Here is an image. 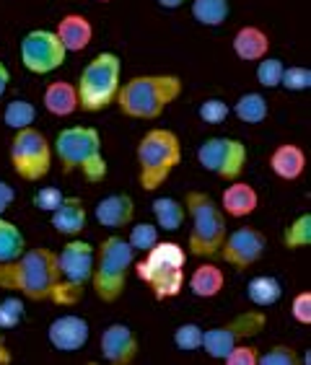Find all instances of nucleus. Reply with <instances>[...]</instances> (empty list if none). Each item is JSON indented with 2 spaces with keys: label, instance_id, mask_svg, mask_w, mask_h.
I'll return each mask as SVG.
<instances>
[{
  "label": "nucleus",
  "instance_id": "obj_6",
  "mask_svg": "<svg viewBox=\"0 0 311 365\" xmlns=\"http://www.w3.org/2000/svg\"><path fill=\"white\" fill-rule=\"evenodd\" d=\"M122 63L114 52H101L86 65L78 78V109L83 112H101L114 104L120 91Z\"/></svg>",
  "mask_w": 311,
  "mask_h": 365
},
{
  "label": "nucleus",
  "instance_id": "obj_18",
  "mask_svg": "<svg viewBox=\"0 0 311 365\" xmlns=\"http://www.w3.org/2000/svg\"><path fill=\"white\" fill-rule=\"evenodd\" d=\"M57 36H60V42L68 52H83L88 44H91V36H93V26L91 21L81 14H68L63 21L57 24Z\"/></svg>",
  "mask_w": 311,
  "mask_h": 365
},
{
  "label": "nucleus",
  "instance_id": "obj_43",
  "mask_svg": "<svg viewBox=\"0 0 311 365\" xmlns=\"http://www.w3.org/2000/svg\"><path fill=\"white\" fill-rule=\"evenodd\" d=\"M11 363V350H8L6 337H3V329H0V365H8Z\"/></svg>",
  "mask_w": 311,
  "mask_h": 365
},
{
  "label": "nucleus",
  "instance_id": "obj_27",
  "mask_svg": "<svg viewBox=\"0 0 311 365\" xmlns=\"http://www.w3.org/2000/svg\"><path fill=\"white\" fill-rule=\"evenodd\" d=\"M267 112H270L267 98L257 91L244 93V96H239V101L233 104V114H236L241 122H247V125H262V122L267 120Z\"/></svg>",
  "mask_w": 311,
  "mask_h": 365
},
{
  "label": "nucleus",
  "instance_id": "obj_5",
  "mask_svg": "<svg viewBox=\"0 0 311 365\" xmlns=\"http://www.w3.org/2000/svg\"><path fill=\"white\" fill-rule=\"evenodd\" d=\"M182 163V143L171 130H151L138 145V169L146 192L158 190L169 174Z\"/></svg>",
  "mask_w": 311,
  "mask_h": 365
},
{
  "label": "nucleus",
  "instance_id": "obj_45",
  "mask_svg": "<svg viewBox=\"0 0 311 365\" xmlns=\"http://www.w3.org/2000/svg\"><path fill=\"white\" fill-rule=\"evenodd\" d=\"M158 6H163V8H179V6H184L187 0H156Z\"/></svg>",
  "mask_w": 311,
  "mask_h": 365
},
{
  "label": "nucleus",
  "instance_id": "obj_2",
  "mask_svg": "<svg viewBox=\"0 0 311 365\" xmlns=\"http://www.w3.org/2000/svg\"><path fill=\"white\" fill-rule=\"evenodd\" d=\"M182 93V78L179 76H138L120 86L117 104L128 117L135 120H158L171 101H177Z\"/></svg>",
  "mask_w": 311,
  "mask_h": 365
},
{
  "label": "nucleus",
  "instance_id": "obj_35",
  "mask_svg": "<svg viewBox=\"0 0 311 365\" xmlns=\"http://www.w3.org/2000/svg\"><path fill=\"white\" fill-rule=\"evenodd\" d=\"M158 241V228L151 223H138L130 228V239L128 244L133 246L135 252H148L151 246Z\"/></svg>",
  "mask_w": 311,
  "mask_h": 365
},
{
  "label": "nucleus",
  "instance_id": "obj_15",
  "mask_svg": "<svg viewBox=\"0 0 311 365\" xmlns=\"http://www.w3.org/2000/svg\"><path fill=\"white\" fill-rule=\"evenodd\" d=\"M101 358L112 365H130L138 358V337L128 324H109L101 334Z\"/></svg>",
  "mask_w": 311,
  "mask_h": 365
},
{
  "label": "nucleus",
  "instance_id": "obj_1",
  "mask_svg": "<svg viewBox=\"0 0 311 365\" xmlns=\"http://www.w3.org/2000/svg\"><path fill=\"white\" fill-rule=\"evenodd\" d=\"M57 282V254L47 246L24 249L16 259L0 262V288L21 293L31 301H52Z\"/></svg>",
  "mask_w": 311,
  "mask_h": 365
},
{
  "label": "nucleus",
  "instance_id": "obj_22",
  "mask_svg": "<svg viewBox=\"0 0 311 365\" xmlns=\"http://www.w3.org/2000/svg\"><path fill=\"white\" fill-rule=\"evenodd\" d=\"M233 52L241 57V60H262V57L270 52V39L267 34L257 26H244L233 34Z\"/></svg>",
  "mask_w": 311,
  "mask_h": 365
},
{
  "label": "nucleus",
  "instance_id": "obj_12",
  "mask_svg": "<svg viewBox=\"0 0 311 365\" xmlns=\"http://www.w3.org/2000/svg\"><path fill=\"white\" fill-rule=\"evenodd\" d=\"M198 161L205 171L233 182L247 169V145L233 138H208L198 150Z\"/></svg>",
  "mask_w": 311,
  "mask_h": 365
},
{
  "label": "nucleus",
  "instance_id": "obj_16",
  "mask_svg": "<svg viewBox=\"0 0 311 365\" xmlns=\"http://www.w3.org/2000/svg\"><path fill=\"white\" fill-rule=\"evenodd\" d=\"M47 339L60 352L83 350L86 342H88V322L83 317H76V314L57 317L47 329Z\"/></svg>",
  "mask_w": 311,
  "mask_h": 365
},
{
  "label": "nucleus",
  "instance_id": "obj_21",
  "mask_svg": "<svg viewBox=\"0 0 311 365\" xmlns=\"http://www.w3.org/2000/svg\"><path fill=\"white\" fill-rule=\"evenodd\" d=\"M270 169L272 174L285 179V182H293L304 174L306 169V153L293 143H285V145L275 148L272 155H270Z\"/></svg>",
  "mask_w": 311,
  "mask_h": 365
},
{
  "label": "nucleus",
  "instance_id": "obj_39",
  "mask_svg": "<svg viewBox=\"0 0 311 365\" xmlns=\"http://www.w3.org/2000/svg\"><path fill=\"white\" fill-rule=\"evenodd\" d=\"M63 200H65L63 190H57V187H42V190L34 195V200H31V202H34L42 212H52V210H57V207L63 205Z\"/></svg>",
  "mask_w": 311,
  "mask_h": 365
},
{
  "label": "nucleus",
  "instance_id": "obj_40",
  "mask_svg": "<svg viewBox=\"0 0 311 365\" xmlns=\"http://www.w3.org/2000/svg\"><path fill=\"white\" fill-rule=\"evenodd\" d=\"M257 360H260V350L252 347V344L239 342V344H233L231 352L223 358V363H228V365H257Z\"/></svg>",
  "mask_w": 311,
  "mask_h": 365
},
{
  "label": "nucleus",
  "instance_id": "obj_28",
  "mask_svg": "<svg viewBox=\"0 0 311 365\" xmlns=\"http://www.w3.org/2000/svg\"><path fill=\"white\" fill-rule=\"evenodd\" d=\"M228 0H192V16L203 26H220L228 21Z\"/></svg>",
  "mask_w": 311,
  "mask_h": 365
},
{
  "label": "nucleus",
  "instance_id": "obj_8",
  "mask_svg": "<svg viewBox=\"0 0 311 365\" xmlns=\"http://www.w3.org/2000/svg\"><path fill=\"white\" fill-rule=\"evenodd\" d=\"M135 249L128 244V239L120 236H109L101 241L99 257H96V267L91 272V285L101 301L112 303L125 293V282L133 269Z\"/></svg>",
  "mask_w": 311,
  "mask_h": 365
},
{
  "label": "nucleus",
  "instance_id": "obj_4",
  "mask_svg": "<svg viewBox=\"0 0 311 365\" xmlns=\"http://www.w3.org/2000/svg\"><path fill=\"white\" fill-rule=\"evenodd\" d=\"M57 161L63 169L81 171L88 182H101L106 176V161L101 155V135L93 127H68L55 140Z\"/></svg>",
  "mask_w": 311,
  "mask_h": 365
},
{
  "label": "nucleus",
  "instance_id": "obj_20",
  "mask_svg": "<svg viewBox=\"0 0 311 365\" xmlns=\"http://www.w3.org/2000/svg\"><path fill=\"white\" fill-rule=\"evenodd\" d=\"M86 207L81 197H65L63 205L52 210V225H55L57 233L63 236H78V233L86 231Z\"/></svg>",
  "mask_w": 311,
  "mask_h": 365
},
{
  "label": "nucleus",
  "instance_id": "obj_32",
  "mask_svg": "<svg viewBox=\"0 0 311 365\" xmlns=\"http://www.w3.org/2000/svg\"><path fill=\"white\" fill-rule=\"evenodd\" d=\"M24 314L26 309H24L21 298H14V295L3 298L0 301V329H16L24 322Z\"/></svg>",
  "mask_w": 311,
  "mask_h": 365
},
{
  "label": "nucleus",
  "instance_id": "obj_11",
  "mask_svg": "<svg viewBox=\"0 0 311 365\" xmlns=\"http://www.w3.org/2000/svg\"><path fill=\"white\" fill-rule=\"evenodd\" d=\"M267 317L262 311H244L241 317H233L223 327H215V329L203 331V350L210 355L213 360H223L231 352L233 344H239L241 339L255 337L265 329Z\"/></svg>",
  "mask_w": 311,
  "mask_h": 365
},
{
  "label": "nucleus",
  "instance_id": "obj_36",
  "mask_svg": "<svg viewBox=\"0 0 311 365\" xmlns=\"http://www.w3.org/2000/svg\"><path fill=\"white\" fill-rule=\"evenodd\" d=\"M280 86L288 88V91H306L311 88V71L309 68H283V76H280Z\"/></svg>",
  "mask_w": 311,
  "mask_h": 365
},
{
  "label": "nucleus",
  "instance_id": "obj_26",
  "mask_svg": "<svg viewBox=\"0 0 311 365\" xmlns=\"http://www.w3.org/2000/svg\"><path fill=\"white\" fill-rule=\"evenodd\" d=\"M151 210H153L156 220H158V228H163V231H179L184 218H187L184 202H179L174 197H158V200H153Z\"/></svg>",
  "mask_w": 311,
  "mask_h": 365
},
{
  "label": "nucleus",
  "instance_id": "obj_19",
  "mask_svg": "<svg viewBox=\"0 0 311 365\" xmlns=\"http://www.w3.org/2000/svg\"><path fill=\"white\" fill-rule=\"evenodd\" d=\"M257 205H260V197H257L255 187L244 182H236V179H233L231 187H226V192L220 197V207H223L231 218H247V215H252V212L257 210Z\"/></svg>",
  "mask_w": 311,
  "mask_h": 365
},
{
  "label": "nucleus",
  "instance_id": "obj_3",
  "mask_svg": "<svg viewBox=\"0 0 311 365\" xmlns=\"http://www.w3.org/2000/svg\"><path fill=\"white\" fill-rule=\"evenodd\" d=\"M184 262L187 252L174 241H156L148 249V257L138 262V277L151 288L153 298L166 301L182 293L184 288Z\"/></svg>",
  "mask_w": 311,
  "mask_h": 365
},
{
  "label": "nucleus",
  "instance_id": "obj_42",
  "mask_svg": "<svg viewBox=\"0 0 311 365\" xmlns=\"http://www.w3.org/2000/svg\"><path fill=\"white\" fill-rule=\"evenodd\" d=\"M14 200H16L14 187L0 179V215H3V212H6L8 207H11V202H14Z\"/></svg>",
  "mask_w": 311,
  "mask_h": 365
},
{
  "label": "nucleus",
  "instance_id": "obj_41",
  "mask_svg": "<svg viewBox=\"0 0 311 365\" xmlns=\"http://www.w3.org/2000/svg\"><path fill=\"white\" fill-rule=\"evenodd\" d=\"M290 314L296 319L298 324H311V293L304 290V293H298L290 303Z\"/></svg>",
  "mask_w": 311,
  "mask_h": 365
},
{
  "label": "nucleus",
  "instance_id": "obj_7",
  "mask_svg": "<svg viewBox=\"0 0 311 365\" xmlns=\"http://www.w3.org/2000/svg\"><path fill=\"white\" fill-rule=\"evenodd\" d=\"M184 210L190 212V254L195 257H215L226 239V218L210 195L205 192H187Z\"/></svg>",
  "mask_w": 311,
  "mask_h": 365
},
{
  "label": "nucleus",
  "instance_id": "obj_37",
  "mask_svg": "<svg viewBox=\"0 0 311 365\" xmlns=\"http://www.w3.org/2000/svg\"><path fill=\"white\" fill-rule=\"evenodd\" d=\"M228 114H231V106H228L223 98H208V101H203V106H200V117H203V122H208V125H223Z\"/></svg>",
  "mask_w": 311,
  "mask_h": 365
},
{
  "label": "nucleus",
  "instance_id": "obj_25",
  "mask_svg": "<svg viewBox=\"0 0 311 365\" xmlns=\"http://www.w3.org/2000/svg\"><path fill=\"white\" fill-rule=\"evenodd\" d=\"M280 295H283V285H280V280L272 277V274H257L247 285V298L255 303V306H260V309L275 306V303L280 301Z\"/></svg>",
  "mask_w": 311,
  "mask_h": 365
},
{
  "label": "nucleus",
  "instance_id": "obj_29",
  "mask_svg": "<svg viewBox=\"0 0 311 365\" xmlns=\"http://www.w3.org/2000/svg\"><path fill=\"white\" fill-rule=\"evenodd\" d=\"M26 249V239L19 231V225L0 215V262H11Z\"/></svg>",
  "mask_w": 311,
  "mask_h": 365
},
{
  "label": "nucleus",
  "instance_id": "obj_17",
  "mask_svg": "<svg viewBox=\"0 0 311 365\" xmlns=\"http://www.w3.org/2000/svg\"><path fill=\"white\" fill-rule=\"evenodd\" d=\"M135 215V202L133 197L120 192V195H106L99 205H96V220L109 231H120L125 225L133 223Z\"/></svg>",
  "mask_w": 311,
  "mask_h": 365
},
{
  "label": "nucleus",
  "instance_id": "obj_38",
  "mask_svg": "<svg viewBox=\"0 0 311 365\" xmlns=\"http://www.w3.org/2000/svg\"><path fill=\"white\" fill-rule=\"evenodd\" d=\"M257 363H262V365H298L301 358H298V352L293 350V347H288V344H275L272 350L260 355Z\"/></svg>",
  "mask_w": 311,
  "mask_h": 365
},
{
  "label": "nucleus",
  "instance_id": "obj_33",
  "mask_svg": "<svg viewBox=\"0 0 311 365\" xmlns=\"http://www.w3.org/2000/svg\"><path fill=\"white\" fill-rule=\"evenodd\" d=\"M257 81H260L265 88H275L280 86V76H283V63L277 60V57H262L257 60Z\"/></svg>",
  "mask_w": 311,
  "mask_h": 365
},
{
  "label": "nucleus",
  "instance_id": "obj_31",
  "mask_svg": "<svg viewBox=\"0 0 311 365\" xmlns=\"http://www.w3.org/2000/svg\"><path fill=\"white\" fill-rule=\"evenodd\" d=\"M283 241L288 249H306V246L311 244V215L309 212L298 215V218L285 228Z\"/></svg>",
  "mask_w": 311,
  "mask_h": 365
},
{
  "label": "nucleus",
  "instance_id": "obj_34",
  "mask_svg": "<svg viewBox=\"0 0 311 365\" xmlns=\"http://www.w3.org/2000/svg\"><path fill=\"white\" fill-rule=\"evenodd\" d=\"M174 344L184 352L200 350V347H203V327H200V324H182V327L174 331Z\"/></svg>",
  "mask_w": 311,
  "mask_h": 365
},
{
  "label": "nucleus",
  "instance_id": "obj_13",
  "mask_svg": "<svg viewBox=\"0 0 311 365\" xmlns=\"http://www.w3.org/2000/svg\"><path fill=\"white\" fill-rule=\"evenodd\" d=\"M68 49L63 47L60 36L47 29H34L21 39V63L29 73L47 76V73L63 68Z\"/></svg>",
  "mask_w": 311,
  "mask_h": 365
},
{
  "label": "nucleus",
  "instance_id": "obj_10",
  "mask_svg": "<svg viewBox=\"0 0 311 365\" xmlns=\"http://www.w3.org/2000/svg\"><path fill=\"white\" fill-rule=\"evenodd\" d=\"M11 163L16 174L26 182H39L52 169V145L39 130L29 125L16 130L14 145H11Z\"/></svg>",
  "mask_w": 311,
  "mask_h": 365
},
{
  "label": "nucleus",
  "instance_id": "obj_30",
  "mask_svg": "<svg viewBox=\"0 0 311 365\" xmlns=\"http://www.w3.org/2000/svg\"><path fill=\"white\" fill-rule=\"evenodd\" d=\"M36 120V106L24 101V98H16L11 104L6 106V112H3V122H6L11 130H24V127L34 125Z\"/></svg>",
  "mask_w": 311,
  "mask_h": 365
},
{
  "label": "nucleus",
  "instance_id": "obj_46",
  "mask_svg": "<svg viewBox=\"0 0 311 365\" xmlns=\"http://www.w3.org/2000/svg\"><path fill=\"white\" fill-rule=\"evenodd\" d=\"M96 3H109V0H96Z\"/></svg>",
  "mask_w": 311,
  "mask_h": 365
},
{
  "label": "nucleus",
  "instance_id": "obj_44",
  "mask_svg": "<svg viewBox=\"0 0 311 365\" xmlns=\"http://www.w3.org/2000/svg\"><path fill=\"white\" fill-rule=\"evenodd\" d=\"M8 81H11V73H8V68L3 63H0V96L6 93V88H8Z\"/></svg>",
  "mask_w": 311,
  "mask_h": 365
},
{
  "label": "nucleus",
  "instance_id": "obj_23",
  "mask_svg": "<svg viewBox=\"0 0 311 365\" xmlns=\"http://www.w3.org/2000/svg\"><path fill=\"white\" fill-rule=\"evenodd\" d=\"M44 109L55 117H68L78 109V91L76 86L65 83V81H55L44 88Z\"/></svg>",
  "mask_w": 311,
  "mask_h": 365
},
{
  "label": "nucleus",
  "instance_id": "obj_9",
  "mask_svg": "<svg viewBox=\"0 0 311 365\" xmlns=\"http://www.w3.org/2000/svg\"><path fill=\"white\" fill-rule=\"evenodd\" d=\"M57 269H60V282H57L52 301L60 306H71L81 301L83 288L91 282L93 272V246L86 241H71L57 254Z\"/></svg>",
  "mask_w": 311,
  "mask_h": 365
},
{
  "label": "nucleus",
  "instance_id": "obj_24",
  "mask_svg": "<svg viewBox=\"0 0 311 365\" xmlns=\"http://www.w3.org/2000/svg\"><path fill=\"white\" fill-rule=\"evenodd\" d=\"M223 285H226V274L215 264H203L190 277V288L198 298H215L223 290Z\"/></svg>",
  "mask_w": 311,
  "mask_h": 365
},
{
  "label": "nucleus",
  "instance_id": "obj_14",
  "mask_svg": "<svg viewBox=\"0 0 311 365\" xmlns=\"http://www.w3.org/2000/svg\"><path fill=\"white\" fill-rule=\"evenodd\" d=\"M267 249V239L255 228H239V231L226 233V239L220 244V257L236 269L252 267Z\"/></svg>",
  "mask_w": 311,
  "mask_h": 365
}]
</instances>
